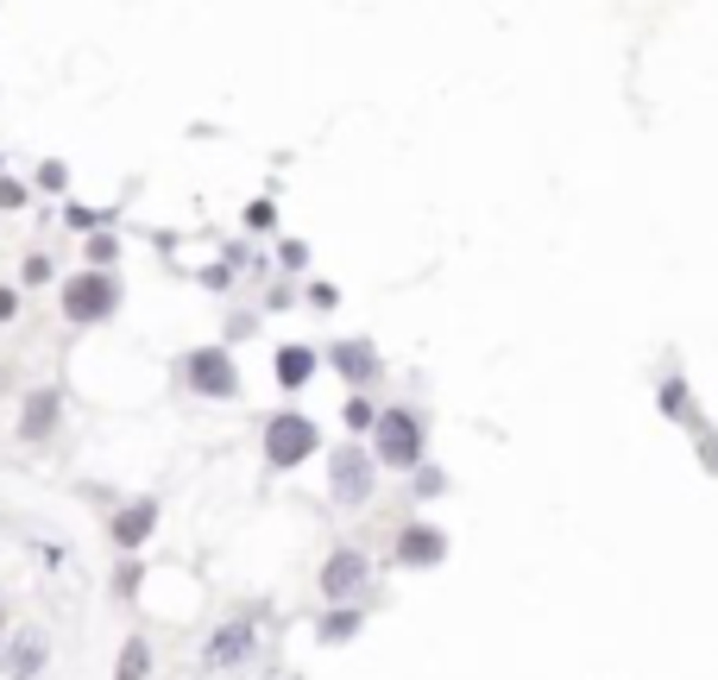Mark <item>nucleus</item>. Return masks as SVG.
<instances>
[{
    "label": "nucleus",
    "mask_w": 718,
    "mask_h": 680,
    "mask_svg": "<svg viewBox=\"0 0 718 680\" xmlns=\"http://www.w3.org/2000/svg\"><path fill=\"white\" fill-rule=\"evenodd\" d=\"M372 423H378V416H372V404H360V397H353V404H347V428H372Z\"/></svg>",
    "instance_id": "2eb2a0df"
},
{
    "label": "nucleus",
    "mask_w": 718,
    "mask_h": 680,
    "mask_svg": "<svg viewBox=\"0 0 718 680\" xmlns=\"http://www.w3.org/2000/svg\"><path fill=\"white\" fill-rule=\"evenodd\" d=\"M108 309H114V284L95 277V272H82L77 284L63 291V315H70V322H101Z\"/></svg>",
    "instance_id": "7ed1b4c3"
},
{
    "label": "nucleus",
    "mask_w": 718,
    "mask_h": 680,
    "mask_svg": "<svg viewBox=\"0 0 718 680\" xmlns=\"http://www.w3.org/2000/svg\"><path fill=\"white\" fill-rule=\"evenodd\" d=\"M416 454H423V423H416L409 409L378 416V460H385V467H416Z\"/></svg>",
    "instance_id": "f03ea898"
},
{
    "label": "nucleus",
    "mask_w": 718,
    "mask_h": 680,
    "mask_svg": "<svg viewBox=\"0 0 718 680\" xmlns=\"http://www.w3.org/2000/svg\"><path fill=\"white\" fill-rule=\"evenodd\" d=\"M152 517H158L152 505H133V510H120V517H114V542H120V548L145 542V536H152Z\"/></svg>",
    "instance_id": "9d476101"
},
{
    "label": "nucleus",
    "mask_w": 718,
    "mask_h": 680,
    "mask_svg": "<svg viewBox=\"0 0 718 680\" xmlns=\"http://www.w3.org/2000/svg\"><path fill=\"white\" fill-rule=\"evenodd\" d=\"M322 637H353V611H334V618H328V630H322Z\"/></svg>",
    "instance_id": "dca6fc26"
},
{
    "label": "nucleus",
    "mask_w": 718,
    "mask_h": 680,
    "mask_svg": "<svg viewBox=\"0 0 718 680\" xmlns=\"http://www.w3.org/2000/svg\"><path fill=\"white\" fill-rule=\"evenodd\" d=\"M310 372H315V353L310 347H284V353H277V378H284V385H303Z\"/></svg>",
    "instance_id": "f8f14e48"
},
{
    "label": "nucleus",
    "mask_w": 718,
    "mask_h": 680,
    "mask_svg": "<svg viewBox=\"0 0 718 680\" xmlns=\"http://www.w3.org/2000/svg\"><path fill=\"white\" fill-rule=\"evenodd\" d=\"M310 454H315L310 416H272V428H265V460H272V467H303Z\"/></svg>",
    "instance_id": "f257e3e1"
},
{
    "label": "nucleus",
    "mask_w": 718,
    "mask_h": 680,
    "mask_svg": "<svg viewBox=\"0 0 718 680\" xmlns=\"http://www.w3.org/2000/svg\"><path fill=\"white\" fill-rule=\"evenodd\" d=\"M366 555H353V548H341V555H334L328 567H322V592H328V599H353V592H360V586H366Z\"/></svg>",
    "instance_id": "0eeeda50"
},
{
    "label": "nucleus",
    "mask_w": 718,
    "mask_h": 680,
    "mask_svg": "<svg viewBox=\"0 0 718 680\" xmlns=\"http://www.w3.org/2000/svg\"><path fill=\"white\" fill-rule=\"evenodd\" d=\"M51 423H58V397H51V390H39V397H26V435H32V442H39V435H51Z\"/></svg>",
    "instance_id": "9b49d317"
},
{
    "label": "nucleus",
    "mask_w": 718,
    "mask_h": 680,
    "mask_svg": "<svg viewBox=\"0 0 718 680\" xmlns=\"http://www.w3.org/2000/svg\"><path fill=\"white\" fill-rule=\"evenodd\" d=\"M442 555H447V542L435 529H404V542H397V561L404 567H435Z\"/></svg>",
    "instance_id": "6e6552de"
},
{
    "label": "nucleus",
    "mask_w": 718,
    "mask_h": 680,
    "mask_svg": "<svg viewBox=\"0 0 718 680\" xmlns=\"http://www.w3.org/2000/svg\"><path fill=\"white\" fill-rule=\"evenodd\" d=\"M334 366L347 372L353 385H366V378H378V353H372L366 341H341V347H334Z\"/></svg>",
    "instance_id": "1a4fd4ad"
},
{
    "label": "nucleus",
    "mask_w": 718,
    "mask_h": 680,
    "mask_svg": "<svg viewBox=\"0 0 718 680\" xmlns=\"http://www.w3.org/2000/svg\"><path fill=\"white\" fill-rule=\"evenodd\" d=\"M145 668H152V649H145V637H133L127 649H120V668L114 680H145Z\"/></svg>",
    "instance_id": "ddd939ff"
},
{
    "label": "nucleus",
    "mask_w": 718,
    "mask_h": 680,
    "mask_svg": "<svg viewBox=\"0 0 718 680\" xmlns=\"http://www.w3.org/2000/svg\"><path fill=\"white\" fill-rule=\"evenodd\" d=\"M190 385L202 390V397H233V359L221 347H202V353H190Z\"/></svg>",
    "instance_id": "39448f33"
},
{
    "label": "nucleus",
    "mask_w": 718,
    "mask_h": 680,
    "mask_svg": "<svg viewBox=\"0 0 718 680\" xmlns=\"http://www.w3.org/2000/svg\"><path fill=\"white\" fill-rule=\"evenodd\" d=\"M246 656H253V623L233 618V623H221V630L209 637V649H202V668H240Z\"/></svg>",
    "instance_id": "20e7f679"
},
{
    "label": "nucleus",
    "mask_w": 718,
    "mask_h": 680,
    "mask_svg": "<svg viewBox=\"0 0 718 680\" xmlns=\"http://www.w3.org/2000/svg\"><path fill=\"white\" fill-rule=\"evenodd\" d=\"M32 668H39V642H20L13 649V674H32Z\"/></svg>",
    "instance_id": "4468645a"
},
{
    "label": "nucleus",
    "mask_w": 718,
    "mask_h": 680,
    "mask_svg": "<svg viewBox=\"0 0 718 680\" xmlns=\"http://www.w3.org/2000/svg\"><path fill=\"white\" fill-rule=\"evenodd\" d=\"M7 315H13V291H0V322H7Z\"/></svg>",
    "instance_id": "a211bd4d"
},
{
    "label": "nucleus",
    "mask_w": 718,
    "mask_h": 680,
    "mask_svg": "<svg viewBox=\"0 0 718 680\" xmlns=\"http://www.w3.org/2000/svg\"><path fill=\"white\" fill-rule=\"evenodd\" d=\"M51 277V258H26V284H44Z\"/></svg>",
    "instance_id": "f3484780"
},
{
    "label": "nucleus",
    "mask_w": 718,
    "mask_h": 680,
    "mask_svg": "<svg viewBox=\"0 0 718 680\" xmlns=\"http://www.w3.org/2000/svg\"><path fill=\"white\" fill-rule=\"evenodd\" d=\"M334 498H341V505L372 498V460L360 447H341V454H334Z\"/></svg>",
    "instance_id": "423d86ee"
}]
</instances>
